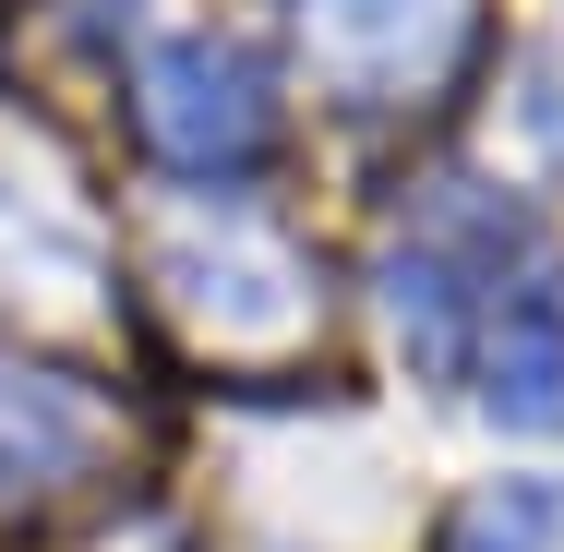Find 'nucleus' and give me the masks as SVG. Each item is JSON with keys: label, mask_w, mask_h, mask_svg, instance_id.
<instances>
[{"label": "nucleus", "mask_w": 564, "mask_h": 552, "mask_svg": "<svg viewBox=\"0 0 564 552\" xmlns=\"http://www.w3.org/2000/svg\"><path fill=\"white\" fill-rule=\"evenodd\" d=\"M97 421L61 397V385H36V372H0V480L24 493V480H48L61 456H85Z\"/></svg>", "instance_id": "nucleus-4"}, {"label": "nucleus", "mask_w": 564, "mask_h": 552, "mask_svg": "<svg viewBox=\"0 0 564 552\" xmlns=\"http://www.w3.org/2000/svg\"><path fill=\"white\" fill-rule=\"evenodd\" d=\"M492 409H517V421L564 409V336L553 325H517V360H492Z\"/></svg>", "instance_id": "nucleus-5"}, {"label": "nucleus", "mask_w": 564, "mask_h": 552, "mask_svg": "<svg viewBox=\"0 0 564 552\" xmlns=\"http://www.w3.org/2000/svg\"><path fill=\"white\" fill-rule=\"evenodd\" d=\"M181 301L205 313V325H252V336H276V325H301V301H289V264L276 252H252V240H228V252H181Z\"/></svg>", "instance_id": "nucleus-3"}, {"label": "nucleus", "mask_w": 564, "mask_h": 552, "mask_svg": "<svg viewBox=\"0 0 564 552\" xmlns=\"http://www.w3.org/2000/svg\"><path fill=\"white\" fill-rule=\"evenodd\" d=\"M264 73L217 48V36H169L156 61H144V132L181 156V169H228V156H252L264 144Z\"/></svg>", "instance_id": "nucleus-1"}, {"label": "nucleus", "mask_w": 564, "mask_h": 552, "mask_svg": "<svg viewBox=\"0 0 564 552\" xmlns=\"http://www.w3.org/2000/svg\"><path fill=\"white\" fill-rule=\"evenodd\" d=\"M313 24V48L337 61V73H360V85H397L433 36L456 24V0H313L301 12Z\"/></svg>", "instance_id": "nucleus-2"}, {"label": "nucleus", "mask_w": 564, "mask_h": 552, "mask_svg": "<svg viewBox=\"0 0 564 552\" xmlns=\"http://www.w3.org/2000/svg\"><path fill=\"white\" fill-rule=\"evenodd\" d=\"M397 336H409L433 372L456 360V301H445V277H433V264H397Z\"/></svg>", "instance_id": "nucleus-6"}]
</instances>
